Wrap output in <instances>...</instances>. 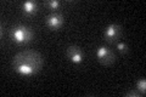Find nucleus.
I'll return each mask as SVG.
<instances>
[{
  "mask_svg": "<svg viewBox=\"0 0 146 97\" xmlns=\"http://www.w3.org/2000/svg\"><path fill=\"white\" fill-rule=\"evenodd\" d=\"M44 66V58L34 50H23L16 53L12 58L13 71L23 77L36 74Z\"/></svg>",
  "mask_w": 146,
  "mask_h": 97,
  "instance_id": "f257e3e1",
  "label": "nucleus"
},
{
  "mask_svg": "<svg viewBox=\"0 0 146 97\" xmlns=\"http://www.w3.org/2000/svg\"><path fill=\"white\" fill-rule=\"evenodd\" d=\"M11 39L17 44H26L33 39V30L26 26H17L11 30Z\"/></svg>",
  "mask_w": 146,
  "mask_h": 97,
  "instance_id": "f03ea898",
  "label": "nucleus"
},
{
  "mask_svg": "<svg viewBox=\"0 0 146 97\" xmlns=\"http://www.w3.org/2000/svg\"><path fill=\"white\" fill-rule=\"evenodd\" d=\"M123 33V27L119 24H116V23H112V24H108L104 32V39L107 41V43H115L118 39L121 38V35Z\"/></svg>",
  "mask_w": 146,
  "mask_h": 97,
  "instance_id": "7ed1b4c3",
  "label": "nucleus"
},
{
  "mask_svg": "<svg viewBox=\"0 0 146 97\" xmlns=\"http://www.w3.org/2000/svg\"><path fill=\"white\" fill-rule=\"evenodd\" d=\"M96 57L99 59V62L104 64V66H108V64H111L116 61V53L110 48H106V46H100V48H98Z\"/></svg>",
  "mask_w": 146,
  "mask_h": 97,
  "instance_id": "20e7f679",
  "label": "nucleus"
},
{
  "mask_svg": "<svg viewBox=\"0 0 146 97\" xmlns=\"http://www.w3.org/2000/svg\"><path fill=\"white\" fill-rule=\"evenodd\" d=\"M67 57L72 63H82L84 61V52L77 45H70L67 48Z\"/></svg>",
  "mask_w": 146,
  "mask_h": 97,
  "instance_id": "39448f33",
  "label": "nucleus"
},
{
  "mask_svg": "<svg viewBox=\"0 0 146 97\" xmlns=\"http://www.w3.org/2000/svg\"><path fill=\"white\" fill-rule=\"evenodd\" d=\"M63 22H65V18H63V16L61 15V13L54 12V13H51V15H49L46 17V26L52 30L58 29L63 24Z\"/></svg>",
  "mask_w": 146,
  "mask_h": 97,
  "instance_id": "423d86ee",
  "label": "nucleus"
},
{
  "mask_svg": "<svg viewBox=\"0 0 146 97\" xmlns=\"http://www.w3.org/2000/svg\"><path fill=\"white\" fill-rule=\"evenodd\" d=\"M22 10L26 15H34L38 10V4L36 3H33V1H26L22 4Z\"/></svg>",
  "mask_w": 146,
  "mask_h": 97,
  "instance_id": "0eeeda50",
  "label": "nucleus"
},
{
  "mask_svg": "<svg viewBox=\"0 0 146 97\" xmlns=\"http://www.w3.org/2000/svg\"><path fill=\"white\" fill-rule=\"evenodd\" d=\"M136 90H139L141 92V95H145V92H146V80L145 79H140L136 81Z\"/></svg>",
  "mask_w": 146,
  "mask_h": 97,
  "instance_id": "6e6552de",
  "label": "nucleus"
},
{
  "mask_svg": "<svg viewBox=\"0 0 146 97\" xmlns=\"http://www.w3.org/2000/svg\"><path fill=\"white\" fill-rule=\"evenodd\" d=\"M45 5H46L50 10H57L58 6H60V1H57V0H49V1L45 3Z\"/></svg>",
  "mask_w": 146,
  "mask_h": 97,
  "instance_id": "1a4fd4ad",
  "label": "nucleus"
},
{
  "mask_svg": "<svg viewBox=\"0 0 146 97\" xmlns=\"http://www.w3.org/2000/svg\"><path fill=\"white\" fill-rule=\"evenodd\" d=\"M116 48H117L118 51H121L122 53L128 51V45L124 43V41H118V43L116 44Z\"/></svg>",
  "mask_w": 146,
  "mask_h": 97,
  "instance_id": "9d476101",
  "label": "nucleus"
},
{
  "mask_svg": "<svg viewBox=\"0 0 146 97\" xmlns=\"http://www.w3.org/2000/svg\"><path fill=\"white\" fill-rule=\"evenodd\" d=\"M125 96L127 97H140L141 96V92L139 90H130V91L127 92Z\"/></svg>",
  "mask_w": 146,
  "mask_h": 97,
  "instance_id": "9b49d317",
  "label": "nucleus"
}]
</instances>
